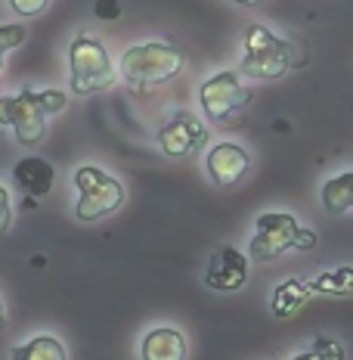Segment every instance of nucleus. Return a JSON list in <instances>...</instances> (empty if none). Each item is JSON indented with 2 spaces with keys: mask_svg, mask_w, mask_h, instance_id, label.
Segmentation results:
<instances>
[{
  "mask_svg": "<svg viewBox=\"0 0 353 360\" xmlns=\"http://www.w3.org/2000/svg\"><path fill=\"white\" fill-rule=\"evenodd\" d=\"M65 106V90H19L16 96H0V124L13 127L22 146H37L47 134V115H59Z\"/></svg>",
  "mask_w": 353,
  "mask_h": 360,
  "instance_id": "nucleus-1",
  "label": "nucleus"
},
{
  "mask_svg": "<svg viewBox=\"0 0 353 360\" xmlns=\"http://www.w3.org/2000/svg\"><path fill=\"white\" fill-rule=\"evenodd\" d=\"M295 65H307V56H300V50L288 37H279L269 32L260 22H251L245 28V56H242V75L254 81H273L282 78Z\"/></svg>",
  "mask_w": 353,
  "mask_h": 360,
  "instance_id": "nucleus-2",
  "label": "nucleus"
},
{
  "mask_svg": "<svg viewBox=\"0 0 353 360\" xmlns=\"http://www.w3.org/2000/svg\"><path fill=\"white\" fill-rule=\"evenodd\" d=\"M186 59L177 47L161 41H146V44H133L124 50L121 56V78L127 81V87L133 90H152L168 84L171 78H177L183 72Z\"/></svg>",
  "mask_w": 353,
  "mask_h": 360,
  "instance_id": "nucleus-3",
  "label": "nucleus"
},
{
  "mask_svg": "<svg viewBox=\"0 0 353 360\" xmlns=\"http://www.w3.org/2000/svg\"><path fill=\"white\" fill-rule=\"evenodd\" d=\"M313 230L300 227L298 217L288 212H267L254 221V236L248 243V255L254 261H273L288 249H313Z\"/></svg>",
  "mask_w": 353,
  "mask_h": 360,
  "instance_id": "nucleus-4",
  "label": "nucleus"
},
{
  "mask_svg": "<svg viewBox=\"0 0 353 360\" xmlns=\"http://www.w3.org/2000/svg\"><path fill=\"white\" fill-rule=\"evenodd\" d=\"M69 72H72V90L81 96L100 94L115 84V65L106 50V44L90 34H78L69 47Z\"/></svg>",
  "mask_w": 353,
  "mask_h": 360,
  "instance_id": "nucleus-5",
  "label": "nucleus"
},
{
  "mask_svg": "<svg viewBox=\"0 0 353 360\" xmlns=\"http://www.w3.org/2000/svg\"><path fill=\"white\" fill-rule=\"evenodd\" d=\"M72 180H74V190H78V202H74V217L78 221L93 224L121 208L124 186L109 171L96 168V165H84V168L74 171Z\"/></svg>",
  "mask_w": 353,
  "mask_h": 360,
  "instance_id": "nucleus-6",
  "label": "nucleus"
},
{
  "mask_svg": "<svg viewBox=\"0 0 353 360\" xmlns=\"http://www.w3.org/2000/svg\"><path fill=\"white\" fill-rule=\"evenodd\" d=\"M199 100H201L205 115L211 118V122H227V118H232L236 112H242L248 106L251 90L239 81L236 72L227 69V72L211 75V78L199 87Z\"/></svg>",
  "mask_w": 353,
  "mask_h": 360,
  "instance_id": "nucleus-7",
  "label": "nucleus"
},
{
  "mask_svg": "<svg viewBox=\"0 0 353 360\" xmlns=\"http://www.w3.org/2000/svg\"><path fill=\"white\" fill-rule=\"evenodd\" d=\"M155 143H159V149L168 159H186V155H195L205 149L208 131L192 112H174V115L159 127Z\"/></svg>",
  "mask_w": 353,
  "mask_h": 360,
  "instance_id": "nucleus-8",
  "label": "nucleus"
},
{
  "mask_svg": "<svg viewBox=\"0 0 353 360\" xmlns=\"http://www.w3.org/2000/svg\"><path fill=\"white\" fill-rule=\"evenodd\" d=\"M248 283V258L232 245H223L211 255L205 267V286L214 292H239Z\"/></svg>",
  "mask_w": 353,
  "mask_h": 360,
  "instance_id": "nucleus-9",
  "label": "nucleus"
},
{
  "mask_svg": "<svg viewBox=\"0 0 353 360\" xmlns=\"http://www.w3.org/2000/svg\"><path fill=\"white\" fill-rule=\"evenodd\" d=\"M205 168H208V177H211L217 186H236L239 180L248 174V168H251V155L239 143H229L227 140V143L211 146V153H208V159H205Z\"/></svg>",
  "mask_w": 353,
  "mask_h": 360,
  "instance_id": "nucleus-10",
  "label": "nucleus"
},
{
  "mask_svg": "<svg viewBox=\"0 0 353 360\" xmlns=\"http://www.w3.org/2000/svg\"><path fill=\"white\" fill-rule=\"evenodd\" d=\"M13 180H16V186L28 199H37L53 190L56 168L47 159H41V155H25V159H19L16 168H13Z\"/></svg>",
  "mask_w": 353,
  "mask_h": 360,
  "instance_id": "nucleus-11",
  "label": "nucleus"
},
{
  "mask_svg": "<svg viewBox=\"0 0 353 360\" xmlns=\"http://www.w3.org/2000/svg\"><path fill=\"white\" fill-rule=\"evenodd\" d=\"M142 360H186V339L174 326L149 329L140 345Z\"/></svg>",
  "mask_w": 353,
  "mask_h": 360,
  "instance_id": "nucleus-12",
  "label": "nucleus"
},
{
  "mask_svg": "<svg viewBox=\"0 0 353 360\" xmlns=\"http://www.w3.org/2000/svg\"><path fill=\"white\" fill-rule=\"evenodd\" d=\"M310 286H307L300 276H288V280H282L279 286L273 289V298H269V307H273V314L279 320H291L295 314H300L310 302Z\"/></svg>",
  "mask_w": 353,
  "mask_h": 360,
  "instance_id": "nucleus-13",
  "label": "nucleus"
},
{
  "mask_svg": "<svg viewBox=\"0 0 353 360\" xmlns=\"http://www.w3.org/2000/svg\"><path fill=\"white\" fill-rule=\"evenodd\" d=\"M322 205H326L328 214L350 212V205H353V174L350 171L338 174L335 180H326V186H322Z\"/></svg>",
  "mask_w": 353,
  "mask_h": 360,
  "instance_id": "nucleus-14",
  "label": "nucleus"
},
{
  "mask_svg": "<svg viewBox=\"0 0 353 360\" xmlns=\"http://www.w3.org/2000/svg\"><path fill=\"white\" fill-rule=\"evenodd\" d=\"M13 360H69L56 335H34L32 342L13 348Z\"/></svg>",
  "mask_w": 353,
  "mask_h": 360,
  "instance_id": "nucleus-15",
  "label": "nucleus"
},
{
  "mask_svg": "<svg viewBox=\"0 0 353 360\" xmlns=\"http://www.w3.org/2000/svg\"><path fill=\"white\" fill-rule=\"evenodd\" d=\"M310 292H322V295H350L353 292V270L350 267H338L328 274H319L313 283H307Z\"/></svg>",
  "mask_w": 353,
  "mask_h": 360,
  "instance_id": "nucleus-16",
  "label": "nucleus"
},
{
  "mask_svg": "<svg viewBox=\"0 0 353 360\" xmlns=\"http://www.w3.org/2000/svg\"><path fill=\"white\" fill-rule=\"evenodd\" d=\"M291 360H344V345L338 339H326V335H317L313 345L307 351H300Z\"/></svg>",
  "mask_w": 353,
  "mask_h": 360,
  "instance_id": "nucleus-17",
  "label": "nucleus"
},
{
  "mask_svg": "<svg viewBox=\"0 0 353 360\" xmlns=\"http://www.w3.org/2000/svg\"><path fill=\"white\" fill-rule=\"evenodd\" d=\"M19 44H25V28L19 22H10V25H0V72H4V63H6V53L16 50Z\"/></svg>",
  "mask_w": 353,
  "mask_h": 360,
  "instance_id": "nucleus-18",
  "label": "nucleus"
},
{
  "mask_svg": "<svg viewBox=\"0 0 353 360\" xmlns=\"http://www.w3.org/2000/svg\"><path fill=\"white\" fill-rule=\"evenodd\" d=\"M13 13H19V16L32 19V16H41L44 10L50 6V0H10Z\"/></svg>",
  "mask_w": 353,
  "mask_h": 360,
  "instance_id": "nucleus-19",
  "label": "nucleus"
},
{
  "mask_svg": "<svg viewBox=\"0 0 353 360\" xmlns=\"http://www.w3.org/2000/svg\"><path fill=\"white\" fill-rule=\"evenodd\" d=\"M13 224V199H10V190L0 184V236L10 230Z\"/></svg>",
  "mask_w": 353,
  "mask_h": 360,
  "instance_id": "nucleus-20",
  "label": "nucleus"
},
{
  "mask_svg": "<svg viewBox=\"0 0 353 360\" xmlns=\"http://www.w3.org/2000/svg\"><path fill=\"white\" fill-rule=\"evenodd\" d=\"M118 13H121L118 0H96V16L100 19H115Z\"/></svg>",
  "mask_w": 353,
  "mask_h": 360,
  "instance_id": "nucleus-21",
  "label": "nucleus"
},
{
  "mask_svg": "<svg viewBox=\"0 0 353 360\" xmlns=\"http://www.w3.org/2000/svg\"><path fill=\"white\" fill-rule=\"evenodd\" d=\"M232 4H239V6H254V4H264V0H232Z\"/></svg>",
  "mask_w": 353,
  "mask_h": 360,
  "instance_id": "nucleus-22",
  "label": "nucleus"
},
{
  "mask_svg": "<svg viewBox=\"0 0 353 360\" xmlns=\"http://www.w3.org/2000/svg\"><path fill=\"white\" fill-rule=\"evenodd\" d=\"M4 323H6V311H4V302H0V329H4Z\"/></svg>",
  "mask_w": 353,
  "mask_h": 360,
  "instance_id": "nucleus-23",
  "label": "nucleus"
}]
</instances>
